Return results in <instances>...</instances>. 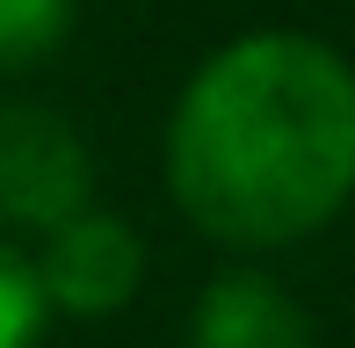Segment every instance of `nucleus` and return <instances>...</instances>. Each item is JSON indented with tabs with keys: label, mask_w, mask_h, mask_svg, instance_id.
<instances>
[{
	"label": "nucleus",
	"mask_w": 355,
	"mask_h": 348,
	"mask_svg": "<svg viewBox=\"0 0 355 348\" xmlns=\"http://www.w3.org/2000/svg\"><path fill=\"white\" fill-rule=\"evenodd\" d=\"M196 348H312V320L283 297L276 276H218L196 305V327H189Z\"/></svg>",
	"instance_id": "obj_4"
},
{
	"label": "nucleus",
	"mask_w": 355,
	"mask_h": 348,
	"mask_svg": "<svg viewBox=\"0 0 355 348\" xmlns=\"http://www.w3.org/2000/svg\"><path fill=\"white\" fill-rule=\"evenodd\" d=\"M51 327V297L37 283V261L0 240V348H37Z\"/></svg>",
	"instance_id": "obj_6"
},
{
	"label": "nucleus",
	"mask_w": 355,
	"mask_h": 348,
	"mask_svg": "<svg viewBox=\"0 0 355 348\" xmlns=\"http://www.w3.org/2000/svg\"><path fill=\"white\" fill-rule=\"evenodd\" d=\"M87 146L51 109H0V218L22 232H58L87 211Z\"/></svg>",
	"instance_id": "obj_2"
},
{
	"label": "nucleus",
	"mask_w": 355,
	"mask_h": 348,
	"mask_svg": "<svg viewBox=\"0 0 355 348\" xmlns=\"http://www.w3.org/2000/svg\"><path fill=\"white\" fill-rule=\"evenodd\" d=\"M167 189L225 247H290L355 196V66L297 29L225 44L182 87Z\"/></svg>",
	"instance_id": "obj_1"
},
{
	"label": "nucleus",
	"mask_w": 355,
	"mask_h": 348,
	"mask_svg": "<svg viewBox=\"0 0 355 348\" xmlns=\"http://www.w3.org/2000/svg\"><path fill=\"white\" fill-rule=\"evenodd\" d=\"M145 276V247L123 218L80 211L58 232H44V261L37 283L51 297V312H73V320H102V312H123Z\"/></svg>",
	"instance_id": "obj_3"
},
{
	"label": "nucleus",
	"mask_w": 355,
	"mask_h": 348,
	"mask_svg": "<svg viewBox=\"0 0 355 348\" xmlns=\"http://www.w3.org/2000/svg\"><path fill=\"white\" fill-rule=\"evenodd\" d=\"M73 22V0H0V73L44 66Z\"/></svg>",
	"instance_id": "obj_5"
}]
</instances>
